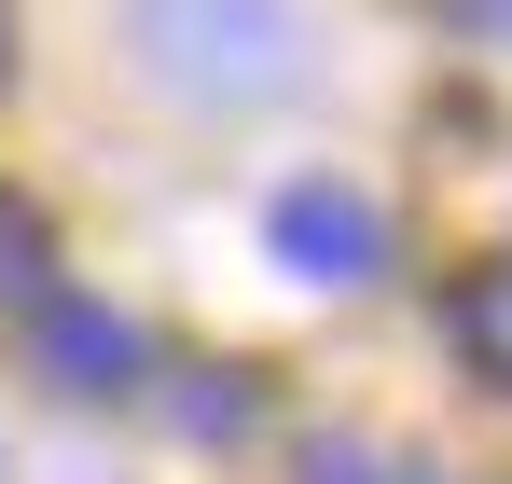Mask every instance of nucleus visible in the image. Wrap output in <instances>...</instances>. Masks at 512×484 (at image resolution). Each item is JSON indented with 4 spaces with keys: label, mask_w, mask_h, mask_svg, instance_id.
Returning a JSON list of instances; mask_svg holds the SVG:
<instances>
[{
    "label": "nucleus",
    "mask_w": 512,
    "mask_h": 484,
    "mask_svg": "<svg viewBox=\"0 0 512 484\" xmlns=\"http://www.w3.org/2000/svg\"><path fill=\"white\" fill-rule=\"evenodd\" d=\"M305 484H416V471H388L374 443H346V429H319V443H305Z\"/></svg>",
    "instance_id": "423d86ee"
},
{
    "label": "nucleus",
    "mask_w": 512,
    "mask_h": 484,
    "mask_svg": "<svg viewBox=\"0 0 512 484\" xmlns=\"http://www.w3.org/2000/svg\"><path fill=\"white\" fill-rule=\"evenodd\" d=\"M125 56L180 111H277L319 70L305 0H125Z\"/></svg>",
    "instance_id": "f257e3e1"
},
{
    "label": "nucleus",
    "mask_w": 512,
    "mask_h": 484,
    "mask_svg": "<svg viewBox=\"0 0 512 484\" xmlns=\"http://www.w3.org/2000/svg\"><path fill=\"white\" fill-rule=\"evenodd\" d=\"M167 415H180V429H208V443H222V429H250V388H180Z\"/></svg>",
    "instance_id": "0eeeda50"
},
{
    "label": "nucleus",
    "mask_w": 512,
    "mask_h": 484,
    "mask_svg": "<svg viewBox=\"0 0 512 484\" xmlns=\"http://www.w3.org/2000/svg\"><path fill=\"white\" fill-rule=\"evenodd\" d=\"M28 332H42V360H56V388H84V402H125V388L153 374V346L111 319V305H84V291H42Z\"/></svg>",
    "instance_id": "7ed1b4c3"
},
{
    "label": "nucleus",
    "mask_w": 512,
    "mask_h": 484,
    "mask_svg": "<svg viewBox=\"0 0 512 484\" xmlns=\"http://www.w3.org/2000/svg\"><path fill=\"white\" fill-rule=\"evenodd\" d=\"M42 263H56V249H42V222L0 194V305H42Z\"/></svg>",
    "instance_id": "39448f33"
},
{
    "label": "nucleus",
    "mask_w": 512,
    "mask_h": 484,
    "mask_svg": "<svg viewBox=\"0 0 512 484\" xmlns=\"http://www.w3.org/2000/svg\"><path fill=\"white\" fill-rule=\"evenodd\" d=\"M443 332H457V360H471L485 388H512V263H485V277H457V305H443Z\"/></svg>",
    "instance_id": "20e7f679"
},
{
    "label": "nucleus",
    "mask_w": 512,
    "mask_h": 484,
    "mask_svg": "<svg viewBox=\"0 0 512 484\" xmlns=\"http://www.w3.org/2000/svg\"><path fill=\"white\" fill-rule=\"evenodd\" d=\"M0 70H14V0H0Z\"/></svg>",
    "instance_id": "1a4fd4ad"
},
{
    "label": "nucleus",
    "mask_w": 512,
    "mask_h": 484,
    "mask_svg": "<svg viewBox=\"0 0 512 484\" xmlns=\"http://www.w3.org/2000/svg\"><path fill=\"white\" fill-rule=\"evenodd\" d=\"M457 14H471V28H485V42H512V0H457Z\"/></svg>",
    "instance_id": "6e6552de"
},
{
    "label": "nucleus",
    "mask_w": 512,
    "mask_h": 484,
    "mask_svg": "<svg viewBox=\"0 0 512 484\" xmlns=\"http://www.w3.org/2000/svg\"><path fill=\"white\" fill-rule=\"evenodd\" d=\"M263 249H277L291 277H319V291H360V277L388 263V222H374V194H346V180H291V194L263 208Z\"/></svg>",
    "instance_id": "f03ea898"
}]
</instances>
